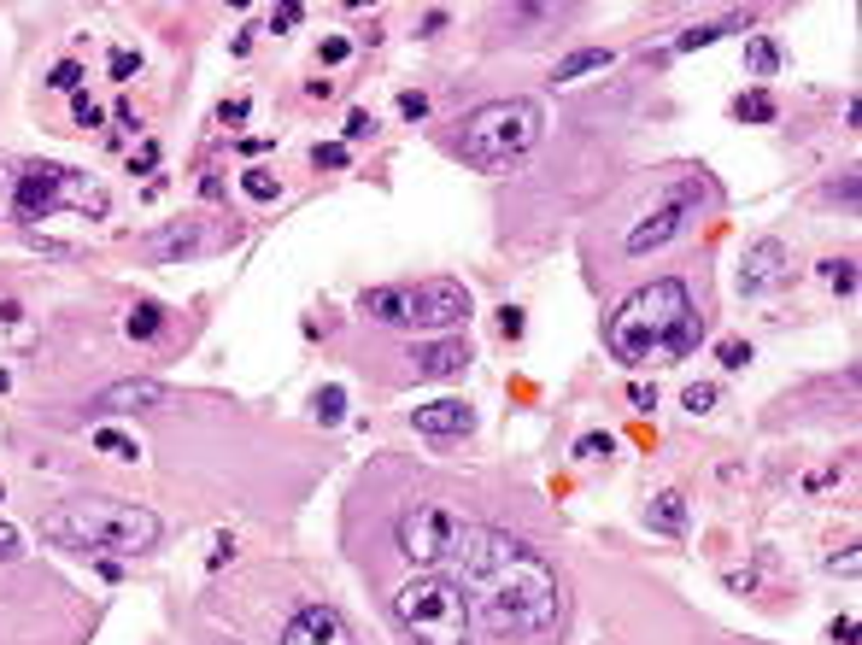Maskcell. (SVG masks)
I'll list each match as a JSON object with an SVG mask.
<instances>
[{"label":"cell","instance_id":"cell-19","mask_svg":"<svg viewBox=\"0 0 862 645\" xmlns=\"http://www.w3.org/2000/svg\"><path fill=\"white\" fill-rule=\"evenodd\" d=\"M745 65L757 70V77H775V70H780V47L768 42V36H745Z\"/></svg>","mask_w":862,"mask_h":645},{"label":"cell","instance_id":"cell-15","mask_svg":"<svg viewBox=\"0 0 862 645\" xmlns=\"http://www.w3.org/2000/svg\"><path fill=\"white\" fill-rule=\"evenodd\" d=\"M605 65H610V47H581V53L557 59L551 83H575V77H587V70H605Z\"/></svg>","mask_w":862,"mask_h":645},{"label":"cell","instance_id":"cell-43","mask_svg":"<svg viewBox=\"0 0 862 645\" xmlns=\"http://www.w3.org/2000/svg\"><path fill=\"white\" fill-rule=\"evenodd\" d=\"M0 388H6V370H0Z\"/></svg>","mask_w":862,"mask_h":645},{"label":"cell","instance_id":"cell-1","mask_svg":"<svg viewBox=\"0 0 862 645\" xmlns=\"http://www.w3.org/2000/svg\"><path fill=\"white\" fill-rule=\"evenodd\" d=\"M464 599L469 610L481 604V616L510 640H534V633L557 628L564 616V581L540 558L534 546L510 540L493 528H464Z\"/></svg>","mask_w":862,"mask_h":645},{"label":"cell","instance_id":"cell-26","mask_svg":"<svg viewBox=\"0 0 862 645\" xmlns=\"http://www.w3.org/2000/svg\"><path fill=\"white\" fill-rule=\"evenodd\" d=\"M317 417H323V422L346 417V388H323V393H317Z\"/></svg>","mask_w":862,"mask_h":645},{"label":"cell","instance_id":"cell-20","mask_svg":"<svg viewBox=\"0 0 862 645\" xmlns=\"http://www.w3.org/2000/svg\"><path fill=\"white\" fill-rule=\"evenodd\" d=\"M94 452H106V458H124V463L142 458V446H135L124 429H94Z\"/></svg>","mask_w":862,"mask_h":645},{"label":"cell","instance_id":"cell-16","mask_svg":"<svg viewBox=\"0 0 862 645\" xmlns=\"http://www.w3.org/2000/svg\"><path fill=\"white\" fill-rule=\"evenodd\" d=\"M364 311H370V317H382V322H394V329H405V288H370Z\"/></svg>","mask_w":862,"mask_h":645},{"label":"cell","instance_id":"cell-13","mask_svg":"<svg viewBox=\"0 0 862 645\" xmlns=\"http://www.w3.org/2000/svg\"><path fill=\"white\" fill-rule=\"evenodd\" d=\"M165 399H170L165 381L135 376V381H112V388L94 399V411H147V405H165Z\"/></svg>","mask_w":862,"mask_h":645},{"label":"cell","instance_id":"cell-11","mask_svg":"<svg viewBox=\"0 0 862 645\" xmlns=\"http://www.w3.org/2000/svg\"><path fill=\"white\" fill-rule=\"evenodd\" d=\"M780 270H786V247H780V241H757V247H751L745 253V265H739V294H768V288H775L780 282Z\"/></svg>","mask_w":862,"mask_h":645},{"label":"cell","instance_id":"cell-23","mask_svg":"<svg viewBox=\"0 0 862 645\" xmlns=\"http://www.w3.org/2000/svg\"><path fill=\"white\" fill-rule=\"evenodd\" d=\"M240 188H247L253 200H276V194H282V183H276L270 170H247V176H240Z\"/></svg>","mask_w":862,"mask_h":645},{"label":"cell","instance_id":"cell-40","mask_svg":"<svg viewBox=\"0 0 862 645\" xmlns=\"http://www.w3.org/2000/svg\"><path fill=\"white\" fill-rule=\"evenodd\" d=\"M153 165H159V147H153V141H147L142 153H135V165H129V170H142V176H147V170H153Z\"/></svg>","mask_w":862,"mask_h":645},{"label":"cell","instance_id":"cell-31","mask_svg":"<svg viewBox=\"0 0 862 645\" xmlns=\"http://www.w3.org/2000/svg\"><path fill=\"white\" fill-rule=\"evenodd\" d=\"M610 452H616V440H610V435H581L575 440V458H610Z\"/></svg>","mask_w":862,"mask_h":645},{"label":"cell","instance_id":"cell-33","mask_svg":"<svg viewBox=\"0 0 862 645\" xmlns=\"http://www.w3.org/2000/svg\"><path fill=\"white\" fill-rule=\"evenodd\" d=\"M399 118H405V124H417V118H428V94H417V88H405V94H399Z\"/></svg>","mask_w":862,"mask_h":645},{"label":"cell","instance_id":"cell-29","mask_svg":"<svg viewBox=\"0 0 862 645\" xmlns=\"http://www.w3.org/2000/svg\"><path fill=\"white\" fill-rule=\"evenodd\" d=\"M716 358H721V370H745L751 364V347H745V340H721Z\"/></svg>","mask_w":862,"mask_h":645},{"label":"cell","instance_id":"cell-30","mask_svg":"<svg viewBox=\"0 0 862 645\" xmlns=\"http://www.w3.org/2000/svg\"><path fill=\"white\" fill-rule=\"evenodd\" d=\"M680 405H687V411L698 417V411H710V405H716V388H710V381H693V388L680 393Z\"/></svg>","mask_w":862,"mask_h":645},{"label":"cell","instance_id":"cell-6","mask_svg":"<svg viewBox=\"0 0 862 645\" xmlns=\"http://www.w3.org/2000/svg\"><path fill=\"white\" fill-rule=\"evenodd\" d=\"M59 206H77L83 217H106L112 200L100 194V188H77V170H65V165H29L18 176V217L24 224H42L47 211H59Z\"/></svg>","mask_w":862,"mask_h":645},{"label":"cell","instance_id":"cell-32","mask_svg":"<svg viewBox=\"0 0 862 645\" xmlns=\"http://www.w3.org/2000/svg\"><path fill=\"white\" fill-rule=\"evenodd\" d=\"M370 135H376V112H364V106L346 112V141H370Z\"/></svg>","mask_w":862,"mask_h":645},{"label":"cell","instance_id":"cell-27","mask_svg":"<svg viewBox=\"0 0 862 645\" xmlns=\"http://www.w3.org/2000/svg\"><path fill=\"white\" fill-rule=\"evenodd\" d=\"M716 36H728V24H698V29H687L675 47H680V53H693V47H710Z\"/></svg>","mask_w":862,"mask_h":645},{"label":"cell","instance_id":"cell-39","mask_svg":"<svg viewBox=\"0 0 862 645\" xmlns=\"http://www.w3.org/2000/svg\"><path fill=\"white\" fill-rule=\"evenodd\" d=\"M834 645H857V622H850V616L834 622Z\"/></svg>","mask_w":862,"mask_h":645},{"label":"cell","instance_id":"cell-8","mask_svg":"<svg viewBox=\"0 0 862 645\" xmlns=\"http://www.w3.org/2000/svg\"><path fill=\"white\" fill-rule=\"evenodd\" d=\"M469 311H476V299H469V288L452 282V276H435V282H423V288H405V329H458V322H469Z\"/></svg>","mask_w":862,"mask_h":645},{"label":"cell","instance_id":"cell-3","mask_svg":"<svg viewBox=\"0 0 862 645\" xmlns=\"http://www.w3.org/2000/svg\"><path fill=\"white\" fill-rule=\"evenodd\" d=\"M159 517L147 505H129V499H71L42 517V540L59 551H124V558H142L159 546Z\"/></svg>","mask_w":862,"mask_h":645},{"label":"cell","instance_id":"cell-35","mask_svg":"<svg viewBox=\"0 0 862 645\" xmlns=\"http://www.w3.org/2000/svg\"><path fill=\"white\" fill-rule=\"evenodd\" d=\"M346 53H353V42H346V36H329V42L317 47V59H323V65H340Z\"/></svg>","mask_w":862,"mask_h":645},{"label":"cell","instance_id":"cell-41","mask_svg":"<svg viewBox=\"0 0 862 645\" xmlns=\"http://www.w3.org/2000/svg\"><path fill=\"white\" fill-rule=\"evenodd\" d=\"M288 24H299V6H282V12H270V29H288Z\"/></svg>","mask_w":862,"mask_h":645},{"label":"cell","instance_id":"cell-5","mask_svg":"<svg viewBox=\"0 0 862 645\" xmlns=\"http://www.w3.org/2000/svg\"><path fill=\"white\" fill-rule=\"evenodd\" d=\"M399 622L417 645H469V599L458 581H440V576H417L399 587L394 599Z\"/></svg>","mask_w":862,"mask_h":645},{"label":"cell","instance_id":"cell-38","mask_svg":"<svg viewBox=\"0 0 862 645\" xmlns=\"http://www.w3.org/2000/svg\"><path fill=\"white\" fill-rule=\"evenodd\" d=\"M12 558H18V528L0 522V563H12Z\"/></svg>","mask_w":862,"mask_h":645},{"label":"cell","instance_id":"cell-25","mask_svg":"<svg viewBox=\"0 0 862 645\" xmlns=\"http://www.w3.org/2000/svg\"><path fill=\"white\" fill-rule=\"evenodd\" d=\"M106 70H112V83H129V77L142 70V53H129V47H112V59H106Z\"/></svg>","mask_w":862,"mask_h":645},{"label":"cell","instance_id":"cell-12","mask_svg":"<svg viewBox=\"0 0 862 645\" xmlns=\"http://www.w3.org/2000/svg\"><path fill=\"white\" fill-rule=\"evenodd\" d=\"M411 417H417V429L435 435V440H458V435L476 429V411H469L464 399H435V405H417Z\"/></svg>","mask_w":862,"mask_h":645},{"label":"cell","instance_id":"cell-37","mask_svg":"<svg viewBox=\"0 0 862 645\" xmlns=\"http://www.w3.org/2000/svg\"><path fill=\"white\" fill-rule=\"evenodd\" d=\"M499 335H505V340H523V311H516V306L499 311Z\"/></svg>","mask_w":862,"mask_h":645},{"label":"cell","instance_id":"cell-21","mask_svg":"<svg viewBox=\"0 0 862 645\" xmlns=\"http://www.w3.org/2000/svg\"><path fill=\"white\" fill-rule=\"evenodd\" d=\"M651 522H657L663 534H680V528H687V505H680V493H663V499L651 505Z\"/></svg>","mask_w":862,"mask_h":645},{"label":"cell","instance_id":"cell-18","mask_svg":"<svg viewBox=\"0 0 862 645\" xmlns=\"http://www.w3.org/2000/svg\"><path fill=\"white\" fill-rule=\"evenodd\" d=\"M775 112H780V106H775V94H768V88H751V94L734 100V118H739V124H775Z\"/></svg>","mask_w":862,"mask_h":645},{"label":"cell","instance_id":"cell-7","mask_svg":"<svg viewBox=\"0 0 862 645\" xmlns=\"http://www.w3.org/2000/svg\"><path fill=\"white\" fill-rule=\"evenodd\" d=\"M458 546H464V517L452 505H411L399 517V551L417 569H435V563L458 558Z\"/></svg>","mask_w":862,"mask_h":645},{"label":"cell","instance_id":"cell-2","mask_svg":"<svg viewBox=\"0 0 862 645\" xmlns=\"http://www.w3.org/2000/svg\"><path fill=\"white\" fill-rule=\"evenodd\" d=\"M704 335V322L693 317L687 282L663 276L646 282L639 294H628L616 306V317L605 322V347L616 364H646V358H687Z\"/></svg>","mask_w":862,"mask_h":645},{"label":"cell","instance_id":"cell-44","mask_svg":"<svg viewBox=\"0 0 862 645\" xmlns=\"http://www.w3.org/2000/svg\"><path fill=\"white\" fill-rule=\"evenodd\" d=\"M217 645H229V640H217Z\"/></svg>","mask_w":862,"mask_h":645},{"label":"cell","instance_id":"cell-4","mask_svg":"<svg viewBox=\"0 0 862 645\" xmlns=\"http://www.w3.org/2000/svg\"><path fill=\"white\" fill-rule=\"evenodd\" d=\"M540 141V106L534 100H487L458 124V153L481 170H505Z\"/></svg>","mask_w":862,"mask_h":645},{"label":"cell","instance_id":"cell-34","mask_svg":"<svg viewBox=\"0 0 862 645\" xmlns=\"http://www.w3.org/2000/svg\"><path fill=\"white\" fill-rule=\"evenodd\" d=\"M317 165H323V170H346V147H340V141H323V147H317Z\"/></svg>","mask_w":862,"mask_h":645},{"label":"cell","instance_id":"cell-14","mask_svg":"<svg viewBox=\"0 0 862 645\" xmlns=\"http://www.w3.org/2000/svg\"><path fill=\"white\" fill-rule=\"evenodd\" d=\"M411 364H417V376L446 381V376H458V370H469V347L464 340H440V347H423Z\"/></svg>","mask_w":862,"mask_h":645},{"label":"cell","instance_id":"cell-28","mask_svg":"<svg viewBox=\"0 0 862 645\" xmlns=\"http://www.w3.org/2000/svg\"><path fill=\"white\" fill-rule=\"evenodd\" d=\"M71 118H77L83 129H100V124H106V112H100V106H94L88 94H71Z\"/></svg>","mask_w":862,"mask_h":645},{"label":"cell","instance_id":"cell-10","mask_svg":"<svg viewBox=\"0 0 862 645\" xmlns=\"http://www.w3.org/2000/svg\"><path fill=\"white\" fill-rule=\"evenodd\" d=\"M282 645H346V622H340L329 604H305V610L288 616Z\"/></svg>","mask_w":862,"mask_h":645},{"label":"cell","instance_id":"cell-36","mask_svg":"<svg viewBox=\"0 0 862 645\" xmlns=\"http://www.w3.org/2000/svg\"><path fill=\"white\" fill-rule=\"evenodd\" d=\"M628 405H634V411H657V388H651V381H634V388H628Z\"/></svg>","mask_w":862,"mask_h":645},{"label":"cell","instance_id":"cell-42","mask_svg":"<svg viewBox=\"0 0 862 645\" xmlns=\"http://www.w3.org/2000/svg\"><path fill=\"white\" fill-rule=\"evenodd\" d=\"M229 558H235V546H229V534H224V540H217V551H212V558H206V563H212V569H224Z\"/></svg>","mask_w":862,"mask_h":645},{"label":"cell","instance_id":"cell-17","mask_svg":"<svg viewBox=\"0 0 862 645\" xmlns=\"http://www.w3.org/2000/svg\"><path fill=\"white\" fill-rule=\"evenodd\" d=\"M124 329H129V340H153L159 329H165V306L135 299V306H129V317H124Z\"/></svg>","mask_w":862,"mask_h":645},{"label":"cell","instance_id":"cell-24","mask_svg":"<svg viewBox=\"0 0 862 645\" xmlns=\"http://www.w3.org/2000/svg\"><path fill=\"white\" fill-rule=\"evenodd\" d=\"M827 288H834V294H857V265H850V258H834V265H827Z\"/></svg>","mask_w":862,"mask_h":645},{"label":"cell","instance_id":"cell-22","mask_svg":"<svg viewBox=\"0 0 862 645\" xmlns=\"http://www.w3.org/2000/svg\"><path fill=\"white\" fill-rule=\"evenodd\" d=\"M77 83H83V65H77V59H59V65L47 70V88H53V94H77Z\"/></svg>","mask_w":862,"mask_h":645},{"label":"cell","instance_id":"cell-9","mask_svg":"<svg viewBox=\"0 0 862 645\" xmlns=\"http://www.w3.org/2000/svg\"><path fill=\"white\" fill-rule=\"evenodd\" d=\"M687 224H693V194H669L663 206H651L646 217H639V224L622 235V253H634V258H646V253H663L669 241H680V235H687Z\"/></svg>","mask_w":862,"mask_h":645}]
</instances>
